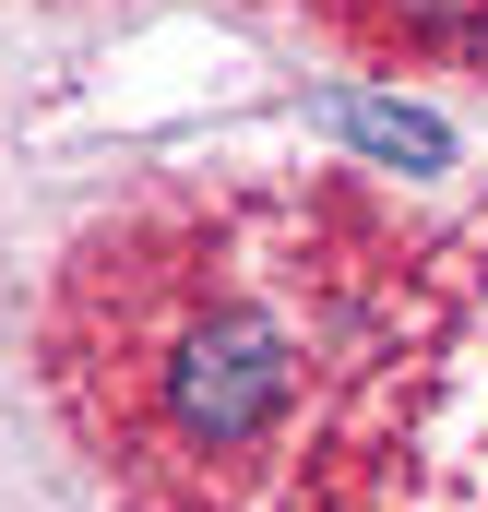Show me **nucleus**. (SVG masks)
I'll use <instances>...</instances> for the list:
<instances>
[{
  "label": "nucleus",
  "mask_w": 488,
  "mask_h": 512,
  "mask_svg": "<svg viewBox=\"0 0 488 512\" xmlns=\"http://www.w3.org/2000/svg\"><path fill=\"white\" fill-rule=\"evenodd\" d=\"M298 393V358L262 310H191L167 334V370H155V405H167V441L179 453H250Z\"/></svg>",
  "instance_id": "nucleus-1"
},
{
  "label": "nucleus",
  "mask_w": 488,
  "mask_h": 512,
  "mask_svg": "<svg viewBox=\"0 0 488 512\" xmlns=\"http://www.w3.org/2000/svg\"><path fill=\"white\" fill-rule=\"evenodd\" d=\"M334 120H346V143L393 155V167H453V131L429 120V108H393V96H346Z\"/></svg>",
  "instance_id": "nucleus-2"
}]
</instances>
